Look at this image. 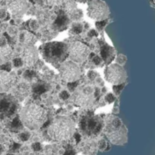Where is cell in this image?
I'll return each instance as SVG.
<instances>
[{"label": "cell", "instance_id": "7c38bea8", "mask_svg": "<svg viewBox=\"0 0 155 155\" xmlns=\"http://www.w3.org/2000/svg\"><path fill=\"white\" fill-rule=\"evenodd\" d=\"M6 6L13 15L21 17L26 13L29 5L27 0H6Z\"/></svg>", "mask_w": 155, "mask_h": 155}, {"label": "cell", "instance_id": "8992f818", "mask_svg": "<svg viewBox=\"0 0 155 155\" xmlns=\"http://www.w3.org/2000/svg\"><path fill=\"white\" fill-rule=\"evenodd\" d=\"M99 89L89 85L77 87L72 95V102L83 108H92L99 96Z\"/></svg>", "mask_w": 155, "mask_h": 155}, {"label": "cell", "instance_id": "d590c367", "mask_svg": "<svg viewBox=\"0 0 155 155\" xmlns=\"http://www.w3.org/2000/svg\"><path fill=\"white\" fill-rule=\"evenodd\" d=\"M87 35H88L89 37H97V36H98V33H97L94 29H91V30L88 32Z\"/></svg>", "mask_w": 155, "mask_h": 155}, {"label": "cell", "instance_id": "603a6c76", "mask_svg": "<svg viewBox=\"0 0 155 155\" xmlns=\"http://www.w3.org/2000/svg\"><path fill=\"white\" fill-rule=\"evenodd\" d=\"M71 17H72V20H74V21H79V20L83 17V12H82V10L76 9V10L71 15Z\"/></svg>", "mask_w": 155, "mask_h": 155}, {"label": "cell", "instance_id": "9c48e42d", "mask_svg": "<svg viewBox=\"0 0 155 155\" xmlns=\"http://www.w3.org/2000/svg\"><path fill=\"white\" fill-rule=\"evenodd\" d=\"M104 78L107 82L114 85L125 84L127 80V73L123 65L114 64L108 65L104 69Z\"/></svg>", "mask_w": 155, "mask_h": 155}, {"label": "cell", "instance_id": "8fae6325", "mask_svg": "<svg viewBox=\"0 0 155 155\" xmlns=\"http://www.w3.org/2000/svg\"><path fill=\"white\" fill-rule=\"evenodd\" d=\"M19 108V104L16 102V98L11 95H5L4 94H1V115L2 120L5 117H11L15 114L16 111Z\"/></svg>", "mask_w": 155, "mask_h": 155}, {"label": "cell", "instance_id": "f546056e", "mask_svg": "<svg viewBox=\"0 0 155 155\" xmlns=\"http://www.w3.org/2000/svg\"><path fill=\"white\" fill-rule=\"evenodd\" d=\"M13 64L15 67H21L24 64V62L21 59V57H16L13 60Z\"/></svg>", "mask_w": 155, "mask_h": 155}, {"label": "cell", "instance_id": "e0dca14e", "mask_svg": "<svg viewBox=\"0 0 155 155\" xmlns=\"http://www.w3.org/2000/svg\"><path fill=\"white\" fill-rule=\"evenodd\" d=\"M29 91H30V86L25 83H22L15 85V87L13 89V95L16 99L23 101L28 95Z\"/></svg>", "mask_w": 155, "mask_h": 155}, {"label": "cell", "instance_id": "ffe728a7", "mask_svg": "<svg viewBox=\"0 0 155 155\" xmlns=\"http://www.w3.org/2000/svg\"><path fill=\"white\" fill-rule=\"evenodd\" d=\"M10 124H9V127H10V129L13 131V132H19V131H21L22 129H23V123H22V121H21V118H20V116H15V118H13L12 120H11V122L9 123Z\"/></svg>", "mask_w": 155, "mask_h": 155}, {"label": "cell", "instance_id": "2e32d148", "mask_svg": "<svg viewBox=\"0 0 155 155\" xmlns=\"http://www.w3.org/2000/svg\"><path fill=\"white\" fill-rule=\"evenodd\" d=\"M70 24V18H69V15L62 9H60L59 13H58V15L56 16L54 24H53V27L54 29L57 30L58 32L60 31H63L64 29H66L68 27Z\"/></svg>", "mask_w": 155, "mask_h": 155}, {"label": "cell", "instance_id": "f35d334b", "mask_svg": "<svg viewBox=\"0 0 155 155\" xmlns=\"http://www.w3.org/2000/svg\"><path fill=\"white\" fill-rule=\"evenodd\" d=\"M74 1H76V2H79V3H83V4H84V3H89V2H91L92 0H74Z\"/></svg>", "mask_w": 155, "mask_h": 155}, {"label": "cell", "instance_id": "4316f807", "mask_svg": "<svg viewBox=\"0 0 155 155\" xmlns=\"http://www.w3.org/2000/svg\"><path fill=\"white\" fill-rule=\"evenodd\" d=\"M107 24H108V19L103 20V21H97V22L95 23V25H96V28H97L99 31H102V30H104V28L106 26Z\"/></svg>", "mask_w": 155, "mask_h": 155}, {"label": "cell", "instance_id": "3957f363", "mask_svg": "<svg viewBox=\"0 0 155 155\" xmlns=\"http://www.w3.org/2000/svg\"><path fill=\"white\" fill-rule=\"evenodd\" d=\"M48 136L55 142H65L74 137L75 124L68 117L60 116L55 118L47 129Z\"/></svg>", "mask_w": 155, "mask_h": 155}, {"label": "cell", "instance_id": "83f0119b", "mask_svg": "<svg viewBox=\"0 0 155 155\" xmlns=\"http://www.w3.org/2000/svg\"><path fill=\"white\" fill-rule=\"evenodd\" d=\"M126 60H127V58H126V56H125V55H124V54H118V55H117L116 62H117V64H120V65H124V64L126 63Z\"/></svg>", "mask_w": 155, "mask_h": 155}, {"label": "cell", "instance_id": "277c9868", "mask_svg": "<svg viewBox=\"0 0 155 155\" xmlns=\"http://www.w3.org/2000/svg\"><path fill=\"white\" fill-rule=\"evenodd\" d=\"M46 111L35 104L25 106L20 112V118L23 124L30 130H38L42 128L47 121Z\"/></svg>", "mask_w": 155, "mask_h": 155}, {"label": "cell", "instance_id": "4dcf8cb0", "mask_svg": "<svg viewBox=\"0 0 155 155\" xmlns=\"http://www.w3.org/2000/svg\"><path fill=\"white\" fill-rule=\"evenodd\" d=\"M11 69H12V66H11V64L8 62V63H5L4 64H1V71H4V72H11Z\"/></svg>", "mask_w": 155, "mask_h": 155}, {"label": "cell", "instance_id": "d4e9b609", "mask_svg": "<svg viewBox=\"0 0 155 155\" xmlns=\"http://www.w3.org/2000/svg\"><path fill=\"white\" fill-rule=\"evenodd\" d=\"M124 86H125V84H122L114 85V86H113V91H114V94H115L116 96H119V95H120V94H121V92L124 90Z\"/></svg>", "mask_w": 155, "mask_h": 155}, {"label": "cell", "instance_id": "f1b7e54d", "mask_svg": "<svg viewBox=\"0 0 155 155\" xmlns=\"http://www.w3.org/2000/svg\"><path fill=\"white\" fill-rule=\"evenodd\" d=\"M115 96H114V94H107L106 95H105V97H104V100H105V102L107 103V104H113L114 101H115Z\"/></svg>", "mask_w": 155, "mask_h": 155}, {"label": "cell", "instance_id": "30bf717a", "mask_svg": "<svg viewBox=\"0 0 155 155\" xmlns=\"http://www.w3.org/2000/svg\"><path fill=\"white\" fill-rule=\"evenodd\" d=\"M60 76L68 83L76 82L81 76V68L73 61H65L59 66Z\"/></svg>", "mask_w": 155, "mask_h": 155}, {"label": "cell", "instance_id": "6da1fadb", "mask_svg": "<svg viewBox=\"0 0 155 155\" xmlns=\"http://www.w3.org/2000/svg\"><path fill=\"white\" fill-rule=\"evenodd\" d=\"M104 128L103 134L113 144L124 145L128 141V131L120 118L114 114L104 115Z\"/></svg>", "mask_w": 155, "mask_h": 155}, {"label": "cell", "instance_id": "52a82bcc", "mask_svg": "<svg viewBox=\"0 0 155 155\" xmlns=\"http://www.w3.org/2000/svg\"><path fill=\"white\" fill-rule=\"evenodd\" d=\"M87 15L90 18L96 21L108 19L110 16V9L108 5L103 0H92L88 3Z\"/></svg>", "mask_w": 155, "mask_h": 155}, {"label": "cell", "instance_id": "d6a6232c", "mask_svg": "<svg viewBox=\"0 0 155 155\" xmlns=\"http://www.w3.org/2000/svg\"><path fill=\"white\" fill-rule=\"evenodd\" d=\"M19 137H20V139H21L23 142H25V141H27V140L29 139L30 134H29L27 132H23V133H21V134H19Z\"/></svg>", "mask_w": 155, "mask_h": 155}, {"label": "cell", "instance_id": "5bb4252c", "mask_svg": "<svg viewBox=\"0 0 155 155\" xmlns=\"http://www.w3.org/2000/svg\"><path fill=\"white\" fill-rule=\"evenodd\" d=\"M17 83L16 76L14 74H10L7 72L1 71L0 74V84H1V93L9 92L13 90Z\"/></svg>", "mask_w": 155, "mask_h": 155}, {"label": "cell", "instance_id": "ba28073f", "mask_svg": "<svg viewBox=\"0 0 155 155\" xmlns=\"http://www.w3.org/2000/svg\"><path fill=\"white\" fill-rule=\"evenodd\" d=\"M69 59L76 64L86 62L91 54V49L81 42H73L68 45Z\"/></svg>", "mask_w": 155, "mask_h": 155}, {"label": "cell", "instance_id": "ab89813d", "mask_svg": "<svg viewBox=\"0 0 155 155\" xmlns=\"http://www.w3.org/2000/svg\"><path fill=\"white\" fill-rule=\"evenodd\" d=\"M153 3H155V0H152V4H153Z\"/></svg>", "mask_w": 155, "mask_h": 155}, {"label": "cell", "instance_id": "cb8c5ba5", "mask_svg": "<svg viewBox=\"0 0 155 155\" xmlns=\"http://www.w3.org/2000/svg\"><path fill=\"white\" fill-rule=\"evenodd\" d=\"M33 89H34V92L35 94H42V93H44L45 91V86L44 84H35Z\"/></svg>", "mask_w": 155, "mask_h": 155}, {"label": "cell", "instance_id": "836d02e7", "mask_svg": "<svg viewBox=\"0 0 155 155\" xmlns=\"http://www.w3.org/2000/svg\"><path fill=\"white\" fill-rule=\"evenodd\" d=\"M60 98L62 99V100H66V99H68L69 98V96H70V94H69V93L67 92V91H63L61 94H60Z\"/></svg>", "mask_w": 155, "mask_h": 155}, {"label": "cell", "instance_id": "9a60e30c", "mask_svg": "<svg viewBox=\"0 0 155 155\" xmlns=\"http://www.w3.org/2000/svg\"><path fill=\"white\" fill-rule=\"evenodd\" d=\"M100 45V56L103 58L105 64H109L115 58V50L114 47L110 46L104 39H99Z\"/></svg>", "mask_w": 155, "mask_h": 155}, {"label": "cell", "instance_id": "7a4b0ae2", "mask_svg": "<svg viewBox=\"0 0 155 155\" xmlns=\"http://www.w3.org/2000/svg\"><path fill=\"white\" fill-rule=\"evenodd\" d=\"M79 132L83 138L96 139L104 131V115H95L91 111L84 114L79 120Z\"/></svg>", "mask_w": 155, "mask_h": 155}, {"label": "cell", "instance_id": "5b68a950", "mask_svg": "<svg viewBox=\"0 0 155 155\" xmlns=\"http://www.w3.org/2000/svg\"><path fill=\"white\" fill-rule=\"evenodd\" d=\"M40 53L46 62L60 65L68 57L69 48L64 42H50L40 46Z\"/></svg>", "mask_w": 155, "mask_h": 155}, {"label": "cell", "instance_id": "7402d4cb", "mask_svg": "<svg viewBox=\"0 0 155 155\" xmlns=\"http://www.w3.org/2000/svg\"><path fill=\"white\" fill-rule=\"evenodd\" d=\"M42 3L49 7H53V6H62L64 5V3L65 2V0H41Z\"/></svg>", "mask_w": 155, "mask_h": 155}, {"label": "cell", "instance_id": "ac0fdd59", "mask_svg": "<svg viewBox=\"0 0 155 155\" xmlns=\"http://www.w3.org/2000/svg\"><path fill=\"white\" fill-rule=\"evenodd\" d=\"M14 54L13 49L6 44L1 45L0 50V57H1V64H4L5 63H8L10 59H12Z\"/></svg>", "mask_w": 155, "mask_h": 155}, {"label": "cell", "instance_id": "44dd1931", "mask_svg": "<svg viewBox=\"0 0 155 155\" xmlns=\"http://www.w3.org/2000/svg\"><path fill=\"white\" fill-rule=\"evenodd\" d=\"M84 30V25L81 23H73L71 25V28L69 30V34L72 35H80Z\"/></svg>", "mask_w": 155, "mask_h": 155}, {"label": "cell", "instance_id": "e575fe53", "mask_svg": "<svg viewBox=\"0 0 155 155\" xmlns=\"http://www.w3.org/2000/svg\"><path fill=\"white\" fill-rule=\"evenodd\" d=\"M88 77H89V79H91V80H94L95 79V77H97L98 76V74H97V72H95V71H90L89 73H88Z\"/></svg>", "mask_w": 155, "mask_h": 155}, {"label": "cell", "instance_id": "d6986e66", "mask_svg": "<svg viewBox=\"0 0 155 155\" xmlns=\"http://www.w3.org/2000/svg\"><path fill=\"white\" fill-rule=\"evenodd\" d=\"M87 61L88 62L86 64V67L88 66L89 68H91V67H101L104 64H105L104 60H103V58L101 56L97 55L95 53L94 54L91 53V54H90V56H89Z\"/></svg>", "mask_w": 155, "mask_h": 155}, {"label": "cell", "instance_id": "4fadbf2b", "mask_svg": "<svg viewBox=\"0 0 155 155\" xmlns=\"http://www.w3.org/2000/svg\"><path fill=\"white\" fill-rule=\"evenodd\" d=\"M21 59L23 60L24 64L27 66L34 65L38 60V53L36 48L33 45L25 46L21 51Z\"/></svg>", "mask_w": 155, "mask_h": 155}, {"label": "cell", "instance_id": "8d00e7d4", "mask_svg": "<svg viewBox=\"0 0 155 155\" xmlns=\"http://www.w3.org/2000/svg\"><path fill=\"white\" fill-rule=\"evenodd\" d=\"M32 148L34 151H40V150H42V145L38 143H35L32 145Z\"/></svg>", "mask_w": 155, "mask_h": 155}, {"label": "cell", "instance_id": "1f68e13d", "mask_svg": "<svg viewBox=\"0 0 155 155\" xmlns=\"http://www.w3.org/2000/svg\"><path fill=\"white\" fill-rule=\"evenodd\" d=\"M77 86H78V82H72V83H68V89L71 91V92H74L76 89H77Z\"/></svg>", "mask_w": 155, "mask_h": 155}, {"label": "cell", "instance_id": "74e56055", "mask_svg": "<svg viewBox=\"0 0 155 155\" xmlns=\"http://www.w3.org/2000/svg\"><path fill=\"white\" fill-rule=\"evenodd\" d=\"M33 76H35V72H32V71H27L25 74V77L26 79H31Z\"/></svg>", "mask_w": 155, "mask_h": 155}, {"label": "cell", "instance_id": "484cf974", "mask_svg": "<svg viewBox=\"0 0 155 155\" xmlns=\"http://www.w3.org/2000/svg\"><path fill=\"white\" fill-rule=\"evenodd\" d=\"M35 37L30 34V33H25V42L28 45H33L35 42Z\"/></svg>", "mask_w": 155, "mask_h": 155}]
</instances>
